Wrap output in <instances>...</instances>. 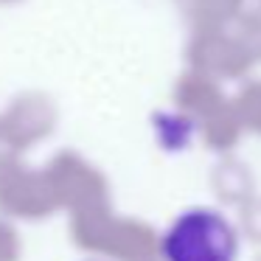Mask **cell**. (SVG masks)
<instances>
[{"label": "cell", "instance_id": "cell-1", "mask_svg": "<svg viewBox=\"0 0 261 261\" xmlns=\"http://www.w3.org/2000/svg\"><path fill=\"white\" fill-rule=\"evenodd\" d=\"M163 261H236L239 233L222 211L194 205L163 227L160 233Z\"/></svg>", "mask_w": 261, "mask_h": 261}, {"label": "cell", "instance_id": "cell-2", "mask_svg": "<svg viewBox=\"0 0 261 261\" xmlns=\"http://www.w3.org/2000/svg\"><path fill=\"white\" fill-rule=\"evenodd\" d=\"M87 261H96V258H87Z\"/></svg>", "mask_w": 261, "mask_h": 261}]
</instances>
